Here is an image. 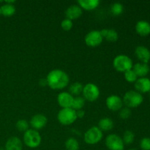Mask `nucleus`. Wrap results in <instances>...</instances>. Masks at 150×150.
<instances>
[{
  "label": "nucleus",
  "instance_id": "31",
  "mask_svg": "<svg viewBox=\"0 0 150 150\" xmlns=\"http://www.w3.org/2000/svg\"><path fill=\"white\" fill-rule=\"evenodd\" d=\"M61 27L64 31H69L73 27V21L68 18H65L61 22Z\"/></svg>",
  "mask_w": 150,
  "mask_h": 150
},
{
  "label": "nucleus",
  "instance_id": "10",
  "mask_svg": "<svg viewBox=\"0 0 150 150\" xmlns=\"http://www.w3.org/2000/svg\"><path fill=\"white\" fill-rule=\"evenodd\" d=\"M106 105L111 111H120L123 106V101L120 97L117 95H110L106 99Z\"/></svg>",
  "mask_w": 150,
  "mask_h": 150
},
{
  "label": "nucleus",
  "instance_id": "19",
  "mask_svg": "<svg viewBox=\"0 0 150 150\" xmlns=\"http://www.w3.org/2000/svg\"><path fill=\"white\" fill-rule=\"evenodd\" d=\"M103 38L105 39L108 42H116L119 38L118 33L114 29H104L100 31Z\"/></svg>",
  "mask_w": 150,
  "mask_h": 150
},
{
  "label": "nucleus",
  "instance_id": "18",
  "mask_svg": "<svg viewBox=\"0 0 150 150\" xmlns=\"http://www.w3.org/2000/svg\"><path fill=\"white\" fill-rule=\"evenodd\" d=\"M132 69L136 73V74L137 75L138 77L139 78L145 77L149 73L150 70L148 64H145V63L142 62H139L135 64L133 66V68Z\"/></svg>",
  "mask_w": 150,
  "mask_h": 150
},
{
  "label": "nucleus",
  "instance_id": "13",
  "mask_svg": "<svg viewBox=\"0 0 150 150\" xmlns=\"http://www.w3.org/2000/svg\"><path fill=\"white\" fill-rule=\"evenodd\" d=\"M135 54L136 57L141 61V62L147 64L150 61V51L144 45H139L135 50Z\"/></svg>",
  "mask_w": 150,
  "mask_h": 150
},
{
  "label": "nucleus",
  "instance_id": "21",
  "mask_svg": "<svg viewBox=\"0 0 150 150\" xmlns=\"http://www.w3.org/2000/svg\"><path fill=\"white\" fill-rule=\"evenodd\" d=\"M114 127V122L112 120L108 117L101 119L98 123V127L100 129L101 131H109Z\"/></svg>",
  "mask_w": 150,
  "mask_h": 150
},
{
  "label": "nucleus",
  "instance_id": "6",
  "mask_svg": "<svg viewBox=\"0 0 150 150\" xmlns=\"http://www.w3.org/2000/svg\"><path fill=\"white\" fill-rule=\"evenodd\" d=\"M103 139V132L97 126H93L88 129L84 133L83 139L86 144L90 145L96 144Z\"/></svg>",
  "mask_w": 150,
  "mask_h": 150
},
{
  "label": "nucleus",
  "instance_id": "16",
  "mask_svg": "<svg viewBox=\"0 0 150 150\" xmlns=\"http://www.w3.org/2000/svg\"><path fill=\"white\" fill-rule=\"evenodd\" d=\"M5 150H22L23 144L21 140L16 136L9 138L5 143Z\"/></svg>",
  "mask_w": 150,
  "mask_h": 150
},
{
  "label": "nucleus",
  "instance_id": "24",
  "mask_svg": "<svg viewBox=\"0 0 150 150\" xmlns=\"http://www.w3.org/2000/svg\"><path fill=\"white\" fill-rule=\"evenodd\" d=\"M85 101L86 100L83 98V97L81 96H76L73 99V105H72V108L74 109L75 111L82 109L85 105Z\"/></svg>",
  "mask_w": 150,
  "mask_h": 150
},
{
  "label": "nucleus",
  "instance_id": "7",
  "mask_svg": "<svg viewBox=\"0 0 150 150\" xmlns=\"http://www.w3.org/2000/svg\"><path fill=\"white\" fill-rule=\"evenodd\" d=\"M83 98L89 102H94L97 100L100 96V89L97 85L89 83L85 85L83 88Z\"/></svg>",
  "mask_w": 150,
  "mask_h": 150
},
{
  "label": "nucleus",
  "instance_id": "33",
  "mask_svg": "<svg viewBox=\"0 0 150 150\" xmlns=\"http://www.w3.org/2000/svg\"><path fill=\"white\" fill-rule=\"evenodd\" d=\"M76 111V116H77V118H83L85 115V111L83 109L78 110Z\"/></svg>",
  "mask_w": 150,
  "mask_h": 150
},
{
  "label": "nucleus",
  "instance_id": "11",
  "mask_svg": "<svg viewBox=\"0 0 150 150\" xmlns=\"http://www.w3.org/2000/svg\"><path fill=\"white\" fill-rule=\"evenodd\" d=\"M74 97L67 92H60L57 96V102L62 108H72Z\"/></svg>",
  "mask_w": 150,
  "mask_h": 150
},
{
  "label": "nucleus",
  "instance_id": "9",
  "mask_svg": "<svg viewBox=\"0 0 150 150\" xmlns=\"http://www.w3.org/2000/svg\"><path fill=\"white\" fill-rule=\"evenodd\" d=\"M103 40L100 31L92 30L86 34L85 36L84 41L85 43L90 47H96L100 45L101 42Z\"/></svg>",
  "mask_w": 150,
  "mask_h": 150
},
{
  "label": "nucleus",
  "instance_id": "26",
  "mask_svg": "<svg viewBox=\"0 0 150 150\" xmlns=\"http://www.w3.org/2000/svg\"><path fill=\"white\" fill-rule=\"evenodd\" d=\"M135 139V135L130 130H126L123 135L122 141L125 144H131Z\"/></svg>",
  "mask_w": 150,
  "mask_h": 150
},
{
  "label": "nucleus",
  "instance_id": "15",
  "mask_svg": "<svg viewBox=\"0 0 150 150\" xmlns=\"http://www.w3.org/2000/svg\"><path fill=\"white\" fill-rule=\"evenodd\" d=\"M82 13H83V10L79 4L78 5L77 4H73V5H70L66 10L65 15L67 18L72 21L79 18L82 15Z\"/></svg>",
  "mask_w": 150,
  "mask_h": 150
},
{
  "label": "nucleus",
  "instance_id": "27",
  "mask_svg": "<svg viewBox=\"0 0 150 150\" xmlns=\"http://www.w3.org/2000/svg\"><path fill=\"white\" fill-rule=\"evenodd\" d=\"M123 10H124L123 5L120 2L114 3L111 7V11L114 16H119L122 14L123 13Z\"/></svg>",
  "mask_w": 150,
  "mask_h": 150
},
{
  "label": "nucleus",
  "instance_id": "3",
  "mask_svg": "<svg viewBox=\"0 0 150 150\" xmlns=\"http://www.w3.org/2000/svg\"><path fill=\"white\" fill-rule=\"evenodd\" d=\"M113 66L116 70L121 73H125L133 68V61L126 55H118L113 61Z\"/></svg>",
  "mask_w": 150,
  "mask_h": 150
},
{
  "label": "nucleus",
  "instance_id": "28",
  "mask_svg": "<svg viewBox=\"0 0 150 150\" xmlns=\"http://www.w3.org/2000/svg\"><path fill=\"white\" fill-rule=\"evenodd\" d=\"M125 73V79L129 83H135L136 81V80L138 79L137 75L136 74L134 71H133V69L130 70H127Z\"/></svg>",
  "mask_w": 150,
  "mask_h": 150
},
{
  "label": "nucleus",
  "instance_id": "1",
  "mask_svg": "<svg viewBox=\"0 0 150 150\" xmlns=\"http://www.w3.org/2000/svg\"><path fill=\"white\" fill-rule=\"evenodd\" d=\"M48 86L52 89H62L68 85L70 79L67 73L59 69L49 72L46 77Z\"/></svg>",
  "mask_w": 150,
  "mask_h": 150
},
{
  "label": "nucleus",
  "instance_id": "17",
  "mask_svg": "<svg viewBox=\"0 0 150 150\" xmlns=\"http://www.w3.org/2000/svg\"><path fill=\"white\" fill-rule=\"evenodd\" d=\"M136 31L140 36H148L150 34V23L146 21H139L136 25Z\"/></svg>",
  "mask_w": 150,
  "mask_h": 150
},
{
  "label": "nucleus",
  "instance_id": "12",
  "mask_svg": "<svg viewBox=\"0 0 150 150\" xmlns=\"http://www.w3.org/2000/svg\"><path fill=\"white\" fill-rule=\"evenodd\" d=\"M47 122H48V120H47V117L45 115L38 114L32 117L29 123H30V125L32 126L34 130H39L40 129L43 128L46 125Z\"/></svg>",
  "mask_w": 150,
  "mask_h": 150
},
{
  "label": "nucleus",
  "instance_id": "34",
  "mask_svg": "<svg viewBox=\"0 0 150 150\" xmlns=\"http://www.w3.org/2000/svg\"><path fill=\"white\" fill-rule=\"evenodd\" d=\"M39 84H40V86H46V85H48L46 79H45V78H42V79H40Z\"/></svg>",
  "mask_w": 150,
  "mask_h": 150
},
{
  "label": "nucleus",
  "instance_id": "5",
  "mask_svg": "<svg viewBox=\"0 0 150 150\" xmlns=\"http://www.w3.org/2000/svg\"><path fill=\"white\" fill-rule=\"evenodd\" d=\"M57 120L63 125H72L76 120V111L72 108H62L57 114Z\"/></svg>",
  "mask_w": 150,
  "mask_h": 150
},
{
  "label": "nucleus",
  "instance_id": "23",
  "mask_svg": "<svg viewBox=\"0 0 150 150\" xmlns=\"http://www.w3.org/2000/svg\"><path fill=\"white\" fill-rule=\"evenodd\" d=\"M83 86L80 82H74L69 86V93L71 94L73 96H80L81 93L83 92Z\"/></svg>",
  "mask_w": 150,
  "mask_h": 150
},
{
  "label": "nucleus",
  "instance_id": "36",
  "mask_svg": "<svg viewBox=\"0 0 150 150\" xmlns=\"http://www.w3.org/2000/svg\"><path fill=\"white\" fill-rule=\"evenodd\" d=\"M0 15H1V10H0Z\"/></svg>",
  "mask_w": 150,
  "mask_h": 150
},
{
  "label": "nucleus",
  "instance_id": "29",
  "mask_svg": "<svg viewBox=\"0 0 150 150\" xmlns=\"http://www.w3.org/2000/svg\"><path fill=\"white\" fill-rule=\"evenodd\" d=\"M16 128L20 132H26L29 130V122L25 120H20L16 122Z\"/></svg>",
  "mask_w": 150,
  "mask_h": 150
},
{
  "label": "nucleus",
  "instance_id": "8",
  "mask_svg": "<svg viewBox=\"0 0 150 150\" xmlns=\"http://www.w3.org/2000/svg\"><path fill=\"white\" fill-rule=\"evenodd\" d=\"M105 145L109 150H124L122 139L117 134H110L105 139Z\"/></svg>",
  "mask_w": 150,
  "mask_h": 150
},
{
  "label": "nucleus",
  "instance_id": "4",
  "mask_svg": "<svg viewBox=\"0 0 150 150\" xmlns=\"http://www.w3.org/2000/svg\"><path fill=\"white\" fill-rule=\"evenodd\" d=\"M23 140L26 146L29 148H37L41 144V136L38 130L29 129L23 134Z\"/></svg>",
  "mask_w": 150,
  "mask_h": 150
},
{
  "label": "nucleus",
  "instance_id": "35",
  "mask_svg": "<svg viewBox=\"0 0 150 150\" xmlns=\"http://www.w3.org/2000/svg\"><path fill=\"white\" fill-rule=\"evenodd\" d=\"M129 150H137V149H129Z\"/></svg>",
  "mask_w": 150,
  "mask_h": 150
},
{
  "label": "nucleus",
  "instance_id": "2",
  "mask_svg": "<svg viewBox=\"0 0 150 150\" xmlns=\"http://www.w3.org/2000/svg\"><path fill=\"white\" fill-rule=\"evenodd\" d=\"M144 98L142 95L137 91L130 90L125 94L123 97V104L127 108H136L143 103Z\"/></svg>",
  "mask_w": 150,
  "mask_h": 150
},
{
  "label": "nucleus",
  "instance_id": "25",
  "mask_svg": "<svg viewBox=\"0 0 150 150\" xmlns=\"http://www.w3.org/2000/svg\"><path fill=\"white\" fill-rule=\"evenodd\" d=\"M67 150H79V143L75 138H69L65 142Z\"/></svg>",
  "mask_w": 150,
  "mask_h": 150
},
{
  "label": "nucleus",
  "instance_id": "32",
  "mask_svg": "<svg viewBox=\"0 0 150 150\" xmlns=\"http://www.w3.org/2000/svg\"><path fill=\"white\" fill-rule=\"evenodd\" d=\"M140 146L143 150H150V138H144L140 142Z\"/></svg>",
  "mask_w": 150,
  "mask_h": 150
},
{
  "label": "nucleus",
  "instance_id": "20",
  "mask_svg": "<svg viewBox=\"0 0 150 150\" xmlns=\"http://www.w3.org/2000/svg\"><path fill=\"white\" fill-rule=\"evenodd\" d=\"M78 4L81 9L86 10H92L98 7L100 1L98 0H79Z\"/></svg>",
  "mask_w": 150,
  "mask_h": 150
},
{
  "label": "nucleus",
  "instance_id": "14",
  "mask_svg": "<svg viewBox=\"0 0 150 150\" xmlns=\"http://www.w3.org/2000/svg\"><path fill=\"white\" fill-rule=\"evenodd\" d=\"M135 88L141 94L150 92V79L146 77L139 78L135 82Z\"/></svg>",
  "mask_w": 150,
  "mask_h": 150
},
{
  "label": "nucleus",
  "instance_id": "22",
  "mask_svg": "<svg viewBox=\"0 0 150 150\" xmlns=\"http://www.w3.org/2000/svg\"><path fill=\"white\" fill-rule=\"evenodd\" d=\"M0 10H1V15L7 16V17L12 16L16 13V7H15L14 4L6 2L1 7H0Z\"/></svg>",
  "mask_w": 150,
  "mask_h": 150
},
{
  "label": "nucleus",
  "instance_id": "30",
  "mask_svg": "<svg viewBox=\"0 0 150 150\" xmlns=\"http://www.w3.org/2000/svg\"><path fill=\"white\" fill-rule=\"evenodd\" d=\"M131 116V111L129 108L125 107V108H122L120 110V118L123 120H127Z\"/></svg>",
  "mask_w": 150,
  "mask_h": 150
}]
</instances>
